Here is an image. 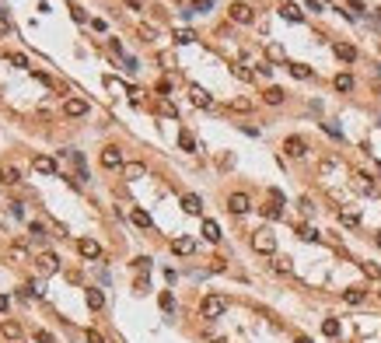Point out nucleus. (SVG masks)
Here are the masks:
<instances>
[{
    "instance_id": "22",
    "label": "nucleus",
    "mask_w": 381,
    "mask_h": 343,
    "mask_svg": "<svg viewBox=\"0 0 381 343\" xmlns=\"http://www.w3.org/2000/svg\"><path fill=\"white\" fill-rule=\"evenodd\" d=\"M56 266H60V263H56L53 252H42V256H39V270H42V273H56Z\"/></svg>"
},
{
    "instance_id": "37",
    "label": "nucleus",
    "mask_w": 381,
    "mask_h": 343,
    "mask_svg": "<svg viewBox=\"0 0 381 343\" xmlns=\"http://www.w3.org/2000/svg\"><path fill=\"white\" fill-rule=\"evenodd\" d=\"M213 0H193V11H210Z\"/></svg>"
},
{
    "instance_id": "3",
    "label": "nucleus",
    "mask_w": 381,
    "mask_h": 343,
    "mask_svg": "<svg viewBox=\"0 0 381 343\" xmlns=\"http://www.w3.org/2000/svg\"><path fill=\"white\" fill-rule=\"evenodd\" d=\"M102 168H126V161H123V151L116 147V144H108V147H102Z\"/></svg>"
},
{
    "instance_id": "35",
    "label": "nucleus",
    "mask_w": 381,
    "mask_h": 343,
    "mask_svg": "<svg viewBox=\"0 0 381 343\" xmlns=\"http://www.w3.org/2000/svg\"><path fill=\"white\" fill-rule=\"evenodd\" d=\"M161 308H165V312H175V298H172V291L161 294Z\"/></svg>"
},
{
    "instance_id": "42",
    "label": "nucleus",
    "mask_w": 381,
    "mask_h": 343,
    "mask_svg": "<svg viewBox=\"0 0 381 343\" xmlns=\"http://www.w3.org/2000/svg\"><path fill=\"white\" fill-rule=\"evenodd\" d=\"M364 273H367V277H381V270H378L374 263H364Z\"/></svg>"
},
{
    "instance_id": "27",
    "label": "nucleus",
    "mask_w": 381,
    "mask_h": 343,
    "mask_svg": "<svg viewBox=\"0 0 381 343\" xmlns=\"http://www.w3.org/2000/svg\"><path fill=\"white\" fill-rule=\"evenodd\" d=\"M339 224H346V228H357V224H360V214H353V210H343V214H339Z\"/></svg>"
},
{
    "instance_id": "49",
    "label": "nucleus",
    "mask_w": 381,
    "mask_h": 343,
    "mask_svg": "<svg viewBox=\"0 0 381 343\" xmlns=\"http://www.w3.org/2000/svg\"><path fill=\"white\" fill-rule=\"evenodd\" d=\"M378 298H381V291H378Z\"/></svg>"
},
{
    "instance_id": "18",
    "label": "nucleus",
    "mask_w": 381,
    "mask_h": 343,
    "mask_svg": "<svg viewBox=\"0 0 381 343\" xmlns=\"http://www.w3.org/2000/svg\"><path fill=\"white\" fill-rule=\"evenodd\" d=\"M203 238L207 242H220V224L217 221H210V217L203 221Z\"/></svg>"
},
{
    "instance_id": "19",
    "label": "nucleus",
    "mask_w": 381,
    "mask_h": 343,
    "mask_svg": "<svg viewBox=\"0 0 381 343\" xmlns=\"http://www.w3.org/2000/svg\"><path fill=\"white\" fill-rule=\"evenodd\" d=\"M332 88H336V91H343V95H350V91H353V77H350V74H336Z\"/></svg>"
},
{
    "instance_id": "32",
    "label": "nucleus",
    "mask_w": 381,
    "mask_h": 343,
    "mask_svg": "<svg viewBox=\"0 0 381 343\" xmlns=\"http://www.w3.org/2000/svg\"><path fill=\"white\" fill-rule=\"evenodd\" d=\"M273 270H277V273H290V259H287V256H277V259H273Z\"/></svg>"
},
{
    "instance_id": "20",
    "label": "nucleus",
    "mask_w": 381,
    "mask_h": 343,
    "mask_svg": "<svg viewBox=\"0 0 381 343\" xmlns=\"http://www.w3.org/2000/svg\"><path fill=\"white\" fill-rule=\"evenodd\" d=\"M364 298H367L364 287H346V291H343V301H346V305H360Z\"/></svg>"
},
{
    "instance_id": "11",
    "label": "nucleus",
    "mask_w": 381,
    "mask_h": 343,
    "mask_svg": "<svg viewBox=\"0 0 381 343\" xmlns=\"http://www.w3.org/2000/svg\"><path fill=\"white\" fill-rule=\"evenodd\" d=\"M84 301H88V308H91V312H102V308H105V294H102L98 287H88Z\"/></svg>"
},
{
    "instance_id": "34",
    "label": "nucleus",
    "mask_w": 381,
    "mask_h": 343,
    "mask_svg": "<svg viewBox=\"0 0 381 343\" xmlns=\"http://www.w3.org/2000/svg\"><path fill=\"white\" fill-rule=\"evenodd\" d=\"M7 63H11V67H18V70H25V67H28V60H25L21 53H7Z\"/></svg>"
},
{
    "instance_id": "46",
    "label": "nucleus",
    "mask_w": 381,
    "mask_h": 343,
    "mask_svg": "<svg viewBox=\"0 0 381 343\" xmlns=\"http://www.w3.org/2000/svg\"><path fill=\"white\" fill-rule=\"evenodd\" d=\"M7 305H11V301H7V294H0V312H7Z\"/></svg>"
},
{
    "instance_id": "47",
    "label": "nucleus",
    "mask_w": 381,
    "mask_h": 343,
    "mask_svg": "<svg viewBox=\"0 0 381 343\" xmlns=\"http://www.w3.org/2000/svg\"><path fill=\"white\" fill-rule=\"evenodd\" d=\"M297 343H312V340H308V336H297Z\"/></svg>"
},
{
    "instance_id": "43",
    "label": "nucleus",
    "mask_w": 381,
    "mask_h": 343,
    "mask_svg": "<svg viewBox=\"0 0 381 343\" xmlns=\"http://www.w3.org/2000/svg\"><path fill=\"white\" fill-rule=\"evenodd\" d=\"M322 126H325V133H329V137H339V140H343V133H339V126H332V123H322Z\"/></svg>"
},
{
    "instance_id": "1",
    "label": "nucleus",
    "mask_w": 381,
    "mask_h": 343,
    "mask_svg": "<svg viewBox=\"0 0 381 343\" xmlns=\"http://www.w3.org/2000/svg\"><path fill=\"white\" fill-rule=\"evenodd\" d=\"M224 312H227V298L224 294H207L203 305H200V315L203 319H220Z\"/></svg>"
},
{
    "instance_id": "9",
    "label": "nucleus",
    "mask_w": 381,
    "mask_h": 343,
    "mask_svg": "<svg viewBox=\"0 0 381 343\" xmlns=\"http://www.w3.org/2000/svg\"><path fill=\"white\" fill-rule=\"evenodd\" d=\"M0 336H4V340H21V336H25V329H21V322L4 319V322H0Z\"/></svg>"
},
{
    "instance_id": "48",
    "label": "nucleus",
    "mask_w": 381,
    "mask_h": 343,
    "mask_svg": "<svg viewBox=\"0 0 381 343\" xmlns=\"http://www.w3.org/2000/svg\"><path fill=\"white\" fill-rule=\"evenodd\" d=\"M378 245H381V235H378Z\"/></svg>"
},
{
    "instance_id": "21",
    "label": "nucleus",
    "mask_w": 381,
    "mask_h": 343,
    "mask_svg": "<svg viewBox=\"0 0 381 343\" xmlns=\"http://www.w3.org/2000/svg\"><path fill=\"white\" fill-rule=\"evenodd\" d=\"M283 98H287V91H283V88H266V95H262V102H266V105H280Z\"/></svg>"
},
{
    "instance_id": "15",
    "label": "nucleus",
    "mask_w": 381,
    "mask_h": 343,
    "mask_svg": "<svg viewBox=\"0 0 381 343\" xmlns=\"http://www.w3.org/2000/svg\"><path fill=\"white\" fill-rule=\"evenodd\" d=\"M182 210H185V214H200V210H203V200H200L196 193H185V196H182Z\"/></svg>"
},
{
    "instance_id": "39",
    "label": "nucleus",
    "mask_w": 381,
    "mask_h": 343,
    "mask_svg": "<svg viewBox=\"0 0 381 343\" xmlns=\"http://www.w3.org/2000/svg\"><path fill=\"white\" fill-rule=\"evenodd\" d=\"M133 266H137V270H143V273H147V270H150V259H147V256H140V259H133Z\"/></svg>"
},
{
    "instance_id": "10",
    "label": "nucleus",
    "mask_w": 381,
    "mask_h": 343,
    "mask_svg": "<svg viewBox=\"0 0 381 343\" xmlns=\"http://www.w3.org/2000/svg\"><path fill=\"white\" fill-rule=\"evenodd\" d=\"M77 249H81V256H84V259H98V256H102V245H98L95 238H81V242H77Z\"/></svg>"
},
{
    "instance_id": "6",
    "label": "nucleus",
    "mask_w": 381,
    "mask_h": 343,
    "mask_svg": "<svg viewBox=\"0 0 381 343\" xmlns=\"http://www.w3.org/2000/svg\"><path fill=\"white\" fill-rule=\"evenodd\" d=\"M227 210H231V214H248L252 210L248 193H231V196H227Z\"/></svg>"
},
{
    "instance_id": "26",
    "label": "nucleus",
    "mask_w": 381,
    "mask_h": 343,
    "mask_svg": "<svg viewBox=\"0 0 381 343\" xmlns=\"http://www.w3.org/2000/svg\"><path fill=\"white\" fill-rule=\"evenodd\" d=\"M262 214L270 217V221H280V217H283V207H280V203H266V207H262Z\"/></svg>"
},
{
    "instance_id": "36",
    "label": "nucleus",
    "mask_w": 381,
    "mask_h": 343,
    "mask_svg": "<svg viewBox=\"0 0 381 343\" xmlns=\"http://www.w3.org/2000/svg\"><path fill=\"white\" fill-rule=\"evenodd\" d=\"M255 74H259V77H270V74H273V67L262 60V63H255Z\"/></svg>"
},
{
    "instance_id": "28",
    "label": "nucleus",
    "mask_w": 381,
    "mask_h": 343,
    "mask_svg": "<svg viewBox=\"0 0 381 343\" xmlns=\"http://www.w3.org/2000/svg\"><path fill=\"white\" fill-rule=\"evenodd\" d=\"M322 333L336 340V336H339V319H325V322H322Z\"/></svg>"
},
{
    "instance_id": "44",
    "label": "nucleus",
    "mask_w": 381,
    "mask_h": 343,
    "mask_svg": "<svg viewBox=\"0 0 381 343\" xmlns=\"http://www.w3.org/2000/svg\"><path fill=\"white\" fill-rule=\"evenodd\" d=\"M35 340H39V343H53V336H49L46 329H42V333H35Z\"/></svg>"
},
{
    "instance_id": "23",
    "label": "nucleus",
    "mask_w": 381,
    "mask_h": 343,
    "mask_svg": "<svg viewBox=\"0 0 381 343\" xmlns=\"http://www.w3.org/2000/svg\"><path fill=\"white\" fill-rule=\"evenodd\" d=\"M280 14H283L287 21H294V25H297V21H304V14H301V7H294V4H280Z\"/></svg>"
},
{
    "instance_id": "38",
    "label": "nucleus",
    "mask_w": 381,
    "mask_h": 343,
    "mask_svg": "<svg viewBox=\"0 0 381 343\" xmlns=\"http://www.w3.org/2000/svg\"><path fill=\"white\" fill-rule=\"evenodd\" d=\"M231 70L238 74V77H242V81H252V77H255V74H252V70H245V67H231Z\"/></svg>"
},
{
    "instance_id": "2",
    "label": "nucleus",
    "mask_w": 381,
    "mask_h": 343,
    "mask_svg": "<svg viewBox=\"0 0 381 343\" xmlns=\"http://www.w3.org/2000/svg\"><path fill=\"white\" fill-rule=\"evenodd\" d=\"M252 249L262 252V256H273L277 252V235L270 228H259V231H252Z\"/></svg>"
},
{
    "instance_id": "14",
    "label": "nucleus",
    "mask_w": 381,
    "mask_h": 343,
    "mask_svg": "<svg viewBox=\"0 0 381 343\" xmlns=\"http://www.w3.org/2000/svg\"><path fill=\"white\" fill-rule=\"evenodd\" d=\"M332 49H336V56H339L343 63H353V60H357V49H353L350 42H336Z\"/></svg>"
},
{
    "instance_id": "24",
    "label": "nucleus",
    "mask_w": 381,
    "mask_h": 343,
    "mask_svg": "<svg viewBox=\"0 0 381 343\" xmlns=\"http://www.w3.org/2000/svg\"><path fill=\"white\" fill-rule=\"evenodd\" d=\"M287 67H290L294 77H301V81H308V77H312V67H304V63H287Z\"/></svg>"
},
{
    "instance_id": "31",
    "label": "nucleus",
    "mask_w": 381,
    "mask_h": 343,
    "mask_svg": "<svg viewBox=\"0 0 381 343\" xmlns=\"http://www.w3.org/2000/svg\"><path fill=\"white\" fill-rule=\"evenodd\" d=\"M133 224L137 228H150V214L147 210H133Z\"/></svg>"
},
{
    "instance_id": "7",
    "label": "nucleus",
    "mask_w": 381,
    "mask_h": 343,
    "mask_svg": "<svg viewBox=\"0 0 381 343\" xmlns=\"http://www.w3.org/2000/svg\"><path fill=\"white\" fill-rule=\"evenodd\" d=\"M227 14H231V21H238V25H252V21H255L252 7L242 4V0H238V4H231V11H227Z\"/></svg>"
},
{
    "instance_id": "33",
    "label": "nucleus",
    "mask_w": 381,
    "mask_h": 343,
    "mask_svg": "<svg viewBox=\"0 0 381 343\" xmlns=\"http://www.w3.org/2000/svg\"><path fill=\"white\" fill-rule=\"evenodd\" d=\"M297 235H301L304 242H315V238H318V231H315V228H308V224H301V228H297Z\"/></svg>"
},
{
    "instance_id": "30",
    "label": "nucleus",
    "mask_w": 381,
    "mask_h": 343,
    "mask_svg": "<svg viewBox=\"0 0 381 343\" xmlns=\"http://www.w3.org/2000/svg\"><path fill=\"white\" fill-rule=\"evenodd\" d=\"M175 42H182V46H189V42H196V35L189 32V28H178L175 32Z\"/></svg>"
},
{
    "instance_id": "25",
    "label": "nucleus",
    "mask_w": 381,
    "mask_h": 343,
    "mask_svg": "<svg viewBox=\"0 0 381 343\" xmlns=\"http://www.w3.org/2000/svg\"><path fill=\"white\" fill-rule=\"evenodd\" d=\"M227 109H231V112H248V109H252V98H231V102H227Z\"/></svg>"
},
{
    "instance_id": "29",
    "label": "nucleus",
    "mask_w": 381,
    "mask_h": 343,
    "mask_svg": "<svg viewBox=\"0 0 381 343\" xmlns=\"http://www.w3.org/2000/svg\"><path fill=\"white\" fill-rule=\"evenodd\" d=\"M178 147H182V151H196V140H193V133H185V130H182V133H178Z\"/></svg>"
},
{
    "instance_id": "8",
    "label": "nucleus",
    "mask_w": 381,
    "mask_h": 343,
    "mask_svg": "<svg viewBox=\"0 0 381 343\" xmlns=\"http://www.w3.org/2000/svg\"><path fill=\"white\" fill-rule=\"evenodd\" d=\"M32 168L39 172V175H56V161L46 158V154H35V158H32Z\"/></svg>"
},
{
    "instance_id": "16",
    "label": "nucleus",
    "mask_w": 381,
    "mask_h": 343,
    "mask_svg": "<svg viewBox=\"0 0 381 343\" xmlns=\"http://www.w3.org/2000/svg\"><path fill=\"white\" fill-rule=\"evenodd\" d=\"M18 182H21V175H18L14 165H4V168H0V186H18Z\"/></svg>"
},
{
    "instance_id": "45",
    "label": "nucleus",
    "mask_w": 381,
    "mask_h": 343,
    "mask_svg": "<svg viewBox=\"0 0 381 343\" xmlns=\"http://www.w3.org/2000/svg\"><path fill=\"white\" fill-rule=\"evenodd\" d=\"M126 4H130L133 11H143V0H126Z\"/></svg>"
},
{
    "instance_id": "5",
    "label": "nucleus",
    "mask_w": 381,
    "mask_h": 343,
    "mask_svg": "<svg viewBox=\"0 0 381 343\" xmlns=\"http://www.w3.org/2000/svg\"><path fill=\"white\" fill-rule=\"evenodd\" d=\"M283 154H287V158H304V154H308L304 137H287V140H283Z\"/></svg>"
},
{
    "instance_id": "41",
    "label": "nucleus",
    "mask_w": 381,
    "mask_h": 343,
    "mask_svg": "<svg viewBox=\"0 0 381 343\" xmlns=\"http://www.w3.org/2000/svg\"><path fill=\"white\" fill-rule=\"evenodd\" d=\"M88 343H105V336L98 329H88Z\"/></svg>"
},
{
    "instance_id": "4",
    "label": "nucleus",
    "mask_w": 381,
    "mask_h": 343,
    "mask_svg": "<svg viewBox=\"0 0 381 343\" xmlns=\"http://www.w3.org/2000/svg\"><path fill=\"white\" fill-rule=\"evenodd\" d=\"M63 116H67V119H81V116H88V102L77 98V95L67 98V102H63Z\"/></svg>"
},
{
    "instance_id": "13",
    "label": "nucleus",
    "mask_w": 381,
    "mask_h": 343,
    "mask_svg": "<svg viewBox=\"0 0 381 343\" xmlns=\"http://www.w3.org/2000/svg\"><path fill=\"white\" fill-rule=\"evenodd\" d=\"M123 175H126L130 182H137V179H143V175H147V165H143V161H130V165L123 168Z\"/></svg>"
},
{
    "instance_id": "40",
    "label": "nucleus",
    "mask_w": 381,
    "mask_h": 343,
    "mask_svg": "<svg viewBox=\"0 0 381 343\" xmlns=\"http://www.w3.org/2000/svg\"><path fill=\"white\" fill-rule=\"evenodd\" d=\"M11 259L21 263V259H25V249H21V245H11Z\"/></svg>"
},
{
    "instance_id": "12",
    "label": "nucleus",
    "mask_w": 381,
    "mask_h": 343,
    "mask_svg": "<svg viewBox=\"0 0 381 343\" xmlns=\"http://www.w3.org/2000/svg\"><path fill=\"white\" fill-rule=\"evenodd\" d=\"M189 95H193V105H200V109H210V105H213L210 91H203L200 84H193V88H189Z\"/></svg>"
},
{
    "instance_id": "17",
    "label": "nucleus",
    "mask_w": 381,
    "mask_h": 343,
    "mask_svg": "<svg viewBox=\"0 0 381 343\" xmlns=\"http://www.w3.org/2000/svg\"><path fill=\"white\" fill-rule=\"evenodd\" d=\"M193 249H196V242H193V238H185V235L172 242V252H175V256H189Z\"/></svg>"
}]
</instances>
